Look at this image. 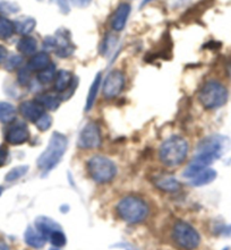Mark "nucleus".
I'll return each mask as SVG.
<instances>
[{
	"label": "nucleus",
	"mask_w": 231,
	"mask_h": 250,
	"mask_svg": "<svg viewBox=\"0 0 231 250\" xmlns=\"http://www.w3.org/2000/svg\"><path fill=\"white\" fill-rule=\"evenodd\" d=\"M230 147V139L223 135H211L204 138L196 148V154L186 167L184 177L189 179L197 171L208 167L214 161L221 159Z\"/></svg>",
	"instance_id": "1"
},
{
	"label": "nucleus",
	"mask_w": 231,
	"mask_h": 250,
	"mask_svg": "<svg viewBox=\"0 0 231 250\" xmlns=\"http://www.w3.org/2000/svg\"><path fill=\"white\" fill-rule=\"evenodd\" d=\"M68 146V139L63 134L53 133L49 139L47 148L38 158V167L42 172L48 173L60 163Z\"/></svg>",
	"instance_id": "2"
},
{
	"label": "nucleus",
	"mask_w": 231,
	"mask_h": 250,
	"mask_svg": "<svg viewBox=\"0 0 231 250\" xmlns=\"http://www.w3.org/2000/svg\"><path fill=\"white\" fill-rule=\"evenodd\" d=\"M188 154V143L178 135L169 137L160 147V160L167 167H178Z\"/></svg>",
	"instance_id": "3"
},
{
	"label": "nucleus",
	"mask_w": 231,
	"mask_h": 250,
	"mask_svg": "<svg viewBox=\"0 0 231 250\" xmlns=\"http://www.w3.org/2000/svg\"><path fill=\"white\" fill-rule=\"evenodd\" d=\"M116 210L120 219L128 224L143 222L150 213L147 203L143 199L134 197V196L122 199L117 205Z\"/></svg>",
	"instance_id": "4"
},
{
	"label": "nucleus",
	"mask_w": 231,
	"mask_h": 250,
	"mask_svg": "<svg viewBox=\"0 0 231 250\" xmlns=\"http://www.w3.org/2000/svg\"><path fill=\"white\" fill-rule=\"evenodd\" d=\"M229 94L227 87L218 81H209L201 88L198 99L201 104L208 110L222 108L228 101Z\"/></svg>",
	"instance_id": "5"
},
{
	"label": "nucleus",
	"mask_w": 231,
	"mask_h": 250,
	"mask_svg": "<svg viewBox=\"0 0 231 250\" xmlns=\"http://www.w3.org/2000/svg\"><path fill=\"white\" fill-rule=\"evenodd\" d=\"M87 171L90 177L99 184H106L113 180L117 174L116 164L105 156L95 155L87 161Z\"/></svg>",
	"instance_id": "6"
},
{
	"label": "nucleus",
	"mask_w": 231,
	"mask_h": 250,
	"mask_svg": "<svg viewBox=\"0 0 231 250\" xmlns=\"http://www.w3.org/2000/svg\"><path fill=\"white\" fill-rule=\"evenodd\" d=\"M172 239L175 244L183 250H195L201 244V235L196 229L184 221H179L175 224Z\"/></svg>",
	"instance_id": "7"
},
{
	"label": "nucleus",
	"mask_w": 231,
	"mask_h": 250,
	"mask_svg": "<svg viewBox=\"0 0 231 250\" xmlns=\"http://www.w3.org/2000/svg\"><path fill=\"white\" fill-rule=\"evenodd\" d=\"M125 86V75L120 70H112L106 75L102 85V92L105 98L113 99L123 92Z\"/></svg>",
	"instance_id": "8"
},
{
	"label": "nucleus",
	"mask_w": 231,
	"mask_h": 250,
	"mask_svg": "<svg viewBox=\"0 0 231 250\" xmlns=\"http://www.w3.org/2000/svg\"><path fill=\"white\" fill-rule=\"evenodd\" d=\"M100 128L95 123H88L84 126L78 138V146L84 149L98 148L101 145Z\"/></svg>",
	"instance_id": "9"
},
{
	"label": "nucleus",
	"mask_w": 231,
	"mask_h": 250,
	"mask_svg": "<svg viewBox=\"0 0 231 250\" xmlns=\"http://www.w3.org/2000/svg\"><path fill=\"white\" fill-rule=\"evenodd\" d=\"M56 39V55L60 58H68L75 51V46L70 41L69 32L66 28H59L55 35Z\"/></svg>",
	"instance_id": "10"
},
{
	"label": "nucleus",
	"mask_w": 231,
	"mask_h": 250,
	"mask_svg": "<svg viewBox=\"0 0 231 250\" xmlns=\"http://www.w3.org/2000/svg\"><path fill=\"white\" fill-rule=\"evenodd\" d=\"M6 142L10 145H22L30 139V131L23 124L13 125L6 131Z\"/></svg>",
	"instance_id": "11"
},
{
	"label": "nucleus",
	"mask_w": 231,
	"mask_h": 250,
	"mask_svg": "<svg viewBox=\"0 0 231 250\" xmlns=\"http://www.w3.org/2000/svg\"><path fill=\"white\" fill-rule=\"evenodd\" d=\"M44 108L38 101H24L20 105V112L25 119L37 123L40 118L45 113Z\"/></svg>",
	"instance_id": "12"
},
{
	"label": "nucleus",
	"mask_w": 231,
	"mask_h": 250,
	"mask_svg": "<svg viewBox=\"0 0 231 250\" xmlns=\"http://www.w3.org/2000/svg\"><path fill=\"white\" fill-rule=\"evenodd\" d=\"M130 10L131 7L129 3H120L111 19V26L113 30L119 32L125 28L127 21H128V17L130 15Z\"/></svg>",
	"instance_id": "13"
},
{
	"label": "nucleus",
	"mask_w": 231,
	"mask_h": 250,
	"mask_svg": "<svg viewBox=\"0 0 231 250\" xmlns=\"http://www.w3.org/2000/svg\"><path fill=\"white\" fill-rule=\"evenodd\" d=\"M153 181L154 185L160 190L167 192H175L180 189V182L175 177L171 176V174H159L158 177L154 178Z\"/></svg>",
	"instance_id": "14"
},
{
	"label": "nucleus",
	"mask_w": 231,
	"mask_h": 250,
	"mask_svg": "<svg viewBox=\"0 0 231 250\" xmlns=\"http://www.w3.org/2000/svg\"><path fill=\"white\" fill-rule=\"evenodd\" d=\"M216 171L211 167H203L200 171H197L193 177L189 178V182L195 187H201V186H205L211 184L212 181L215 180Z\"/></svg>",
	"instance_id": "15"
},
{
	"label": "nucleus",
	"mask_w": 231,
	"mask_h": 250,
	"mask_svg": "<svg viewBox=\"0 0 231 250\" xmlns=\"http://www.w3.org/2000/svg\"><path fill=\"white\" fill-rule=\"evenodd\" d=\"M24 240H25L26 245L30 246V247L34 249H40L45 245L47 238H45L35 227H28L26 229L25 233H24Z\"/></svg>",
	"instance_id": "16"
},
{
	"label": "nucleus",
	"mask_w": 231,
	"mask_h": 250,
	"mask_svg": "<svg viewBox=\"0 0 231 250\" xmlns=\"http://www.w3.org/2000/svg\"><path fill=\"white\" fill-rule=\"evenodd\" d=\"M74 77L72 73L68 70H58L57 71V75L55 77V90L56 92L60 93V94H63V92H66L68 90L70 85H72L73 81H74Z\"/></svg>",
	"instance_id": "17"
},
{
	"label": "nucleus",
	"mask_w": 231,
	"mask_h": 250,
	"mask_svg": "<svg viewBox=\"0 0 231 250\" xmlns=\"http://www.w3.org/2000/svg\"><path fill=\"white\" fill-rule=\"evenodd\" d=\"M35 228L47 238V240L49 235L53 233V232H56L57 230H60V229H62V227H60L56 221L49 219L47 216L38 217V219L35 220Z\"/></svg>",
	"instance_id": "18"
},
{
	"label": "nucleus",
	"mask_w": 231,
	"mask_h": 250,
	"mask_svg": "<svg viewBox=\"0 0 231 250\" xmlns=\"http://www.w3.org/2000/svg\"><path fill=\"white\" fill-rule=\"evenodd\" d=\"M35 101H38L40 104L43 106L44 109L51 110V111H55L59 108L60 102H62V99H60L59 95H57L56 93H41L37 96Z\"/></svg>",
	"instance_id": "19"
},
{
	"label": "nucleus",
	"mask_w": 231,
	"mask_h": 250,
	"mask_svg": "<svg viewBox=\"0 0 231 250\" xmlns=\"http://www.w3.org/2000/svg\"><path fill=\"white\" fill-rule=\"evenodd\" d=\"M50 56L47 52H37L32 56V58L28 62V68L32 71H41L42 69L47 68L48 66L51 65Z\"/></svg>",
	"instance_id": "20"
},
{
	"label": "nucleus",
	"mask_w": 231,
	"mask_h": 250,
	"mask_svg": "<svg viewBox=\"0 0 231 250\" xmlns=\"http://www.w3.org/2000/svg\"><path fill=\"white\" fill-rule=\"evenodd\" d=\"M37 25V21L33 17L30 16H22L20 19H17L14 22V26H15V31L21 35H28L35 28Z\"/></svg>",
	"instance_id": "21"
},
{
	"label": "nucleus",
	"mask_w": 231,
	"mask_h": 250,
	"mask_svg": "<svg viewBox=\"0 0 231 250\" xmlns=\"http://www.w3.org/2000/svg\"><path fill=\"white\" fill-rule=\"evenodd\" d=\"M101 81H102V74L99 73L95 76L93 83H92L90 90H88L87 93V98H86V103H85V111H90V110L93 108L95 100L98 98V93L99 90H100V85H101Z\"/></svg>",
	"instance_id": "22"
},
{
	"label": "nucleus",
	"mask_w": 231,
	"mask_h": 250,
	"mask_svg": "<svg viewBox=\"0 0 231 250\" xmlns=\"http://www.w3.org/2000/svg\"><path fill=\"white\" fill-rule=\"evenodd\" d=\"M37 49H38V42L34 38L30 37V35H25V37H23L19 41V43H17V50H19L21 53H23V55H26V56L34 55V53L37 52Z\"/></svg>",
	"instance_id": "23"
},
{
	"label": "nucleus",
	"mask_w": 231,
	"mask_h": 250,
	"mask_svg": "<svg viewBox=\"0 0 231 250\" xmlns=\"http://www.w3.org/2000/svg\"><path fill=\"white\" fill-rule=\"evenodd\" d=\"M16 119V109L8 102H0V123L10 124Z\"/></svg>",
	"instance_id": "24"
},
{
	"label": "nucleus",
	"mask_w": 231,
	"mask_h": 250,
	"mask_svg": "<svg viewBox=\"0 0 231 250\" xmlns=\"http://www.w3.org/2000/svg\"><path fill=\"white\" fill-rule=\"evenodd\" d=\"M57 75V70H56V66L51 63L50 66H48L47 68L42 69L41 71L38 73V81L40 82L41 84L43 85H48L50 84L52 81H55V77Z\"/></svg>",
	"instance_id": "25"
},
{
	"label": "nucleus",
	"mask_w": 231,
	"mask_h": 250,
	"mask_svg": "<svg viewBox=\"0 0 231 250\" xmlns=\"http://www.w3.org/2000/svg\"><path fill=\"white\" fill-rule=\"evenodd\" d=\"M15 32V26H14V22L9 21L6 17L0 16V39L6 40L9 39Z\"/></svg>",
	"instance_id": "26"
},
{
	"label": "nucleus",
	"mask_w": 231,
	"mask_h": 250,
	"mask_svg": "<svg viewBox=\"0 0 231 250\" xmlns=\"http://www.w3.org/2000/svg\"><path fill=\"white\" fill-rule=\"evenodd\" d=\"M27 170H28L27 166H20V167H14V169L10 170L9 172L6 174V181L12 182V181H16L21 179L23 176H25Z\"/></svg>",
	"instance_id": "27"
},
{
	"label": "nucleus",
	"mask_w": 231,
	"mask_h": 250,
	"mask_svg": "<svg viewBox=\"0 0 231 250\" xmlns=\"http://www.w3.org/2000/svg\"><path fill=\"white\" fill-rule=\"evenodd\" d=\"M51 125H52V119L48 113H44L43 116H42L40 119L35 123V126H37V128L40 131H47L48 129H50Z\"/></svg>",
	"instance_id": "28"
},
{
	"label": "nucleus",
	"mask_w": 231,
	"mask_h": 250,
	"mask_svg": "<svg viewBox=\"0 0 231 250\" xmlns=\"http://www.w3.org/2000/svg\"><path fill=\"white\" fill-rule=\"evenodd\" d=\"M0 10L5 12L7 14H15L20 10V7L16 5L15 2L6 1V0H1L0 1Z\"/></svg>",
	"instance_id": "29"
},
{
	"label": "nucleus",
	"mask_w": 231,
	"mask_h": 250,
	"mask_svg": "<svg viewBox=\"0 0 231 250\" xmlns=\"http://www.w3.org/2000/svg\"><path fill=\"white\" fill-rule=\"evenodd\" d=\"M31 69L26 67V68H22L19 71V82L21 85L25 86L31 81Z\"/></svg>",
	"instance_id": "30"
},
{
	"label": "nucleus",
	"mask_w": 231,
	"mask_h": 250,
	"mask_svg": "<svg viewBox=\"0 0 231 250\" xmlns=\"http://www.w3.org/2000/svg\"><path fill=\"white\" fill-rule=\"evenodd\" d=\"M51 3L58 7L60 13L63 14H68L70 12V6H69V0H50Z\"/></svg>",
	"instance_id": "31"
},
{
	"label": "nucleus",
	"mask_w": 231,
	"mask_h": 250,
	"mask_svg": "<svg viewBox=\"0 0 231 250\" xmlns=\"http://www.w3.org/2000/svg\"><path fill=\"white\" fill-rule=\"evenodd\" d=\"M190 0H167V5L170 9H179L188 5Z\"/></svg>",
	"instance_id": "32"
},
{
	"label": "nucleus",
	"mask_w": 231,
	"mask_h": 250,
	"mask_svg": "<svg viewBox=\"0 0 231 250\" xmlns=\"http://www.w3.org/2000/svg\"><path fill=\"white\" fill-rule=\"evenodd\" d=\"M21 62H22V58L20 56H14L7 62L6 68L8 70H14L21 65Z\"/></svg>",
	"instance_id": "33"
},
{
	"label": "nucleus",
	"mask_w": 231,
	"mask_h": 250,
	"mask_svg": "<svg viewBox=\"0 0 231 250\" xmlns=\"http://www.w3.org/2000/svg\"><path fill=\"white\" fill-rule=\"evenodd\" d=\"M43 46L47 50H50V51H55L56 49V39L55 37H47L43 41Z\"/></svg>",
	"instance_id": "34"
},
{
	"label": "nucleus",
	"mask_w": 231,
	"mask_h": 250,
	"mask_svg": "<svg viewBox=\"0 0 231 250\" xmlns=\"http://www.w3.org/2000/svg\"><path fill=\"white\" fill-rule=\"evenodd\" d=\"M74 6L78 7V8H85L92 2V0H70Z\"/></svg>",
	"instance_id": "35"
},
{
	"label": "nucleus",
	"mask_w": 231,
	"mask_h": 250,
	"mask_svg": "<svg viewBox=\"0 0 231 250\" xmlns=\"http://www.w3.org/2000/svg\"><path fill=\"white\" fill-rule=\"evenodd\" d=\"M7 158H8V151L5 147H0V167L6 163Z\"/></svg>",
	"instance_id": "36"
},
{
	"label": "nucleus",
	"mask_w": 231,
	"mask_h": 250,
	"mask_svg": "<svg viewBox=\"0 0 231 250\" xmlns=\"http://www.w3.org/2000/svg\"><path fill=\"white\" fill-rule=\"evenodd\" d=\"M220 233L226 235V237H231V226H225L221 228Z\"/></svg>",
	"instance_id": "37"
},
{
	"label": "nucleus",
	"mask_w": 231,
	"mask_h": 250,
	"mask_svg": "<svg viewBox=\"0 0 231 250\" xmlns=\"http://www.w3.org/2000/svg\"><path fill=\"white\" fill-rule=\"evenodd\" d=\"M7 57V50L5 46L0 45V62H2Z\"/></svg>",
	"instance_id": "38"
},
{
	"label": "nucleus",
	"mask_w": 231,
	"mask_h": 250,
	"mask_svg": "<svg viewBox=\"0 0 231 250\" xmlns=\"http://www.w3.org/2000/svg\"><path fill=\"white\" fill-rule=\"evenodd\" d=\"M0 250H10L9 246L5 241L1 240V239H0Z\"/></svg>",
	"instance_id": "39"
},
{
	"label": "nucleus",
	"mask_w": 231,
	"mask_h": 250,
	"mask_svg": "<svg viewBox=\"0 0 231 250\" xmlns=\"http://www.w3.org/2000/svg\"><path fill=\"white\" fill-rule=\"evenodd\" d=\"M151 1H153V0H143V1H142V3H141V7L147 5V3H150Z\"/></svg>",
	"instance_id": "40"
},
{
	"label": "nucleus",
	"mask_w": 231,
	"mask_h": 250,
	"mask_svg": "<svg viewBox=\"0 0 231 250\" xmlns=\"http://www.w3.org/2000/svg\"><path fill=\"white\" fill-rule=\"evenodd\" d=\"M1 192H2V188L0 187V195H1Z\"/></svg>",
	"instance_id": "41"
},
{
	"label": "nucleus",
	"mask_w": 231,
	"mask_h": 250,
	"mask_svg": "<svg viewBox=\"0 0 231 250\" xmlns=\"http://www.w3.org/2000/svg\"><path fill=\"white\" fill-rule=\"evenodd\" d=\"M50 250H59V249L58 248H51Z\"/></svg>",
	"instance_id": "42"
},
{
	"label": "nucleus",
	"mask_w": 231,
	"mask_h": 250,
	"mask_svg": "<svg viewBox=\"0 0 231 250\" xmlns=\"http://www.w3.org/2000/svg\"><path fill=\"white\" fill-rule=\"evenodd\" d=\"M222 250H229V248H228V247H226V248H223Z\"/></svg>",
	"instance_id": "43"
}]
</instances>
